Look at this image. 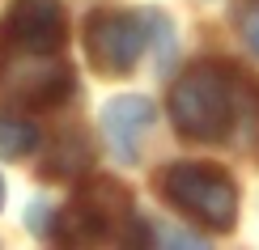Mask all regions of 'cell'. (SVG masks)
<instances>
[{
	"label": "cell",
	"instance_id": "obj_7",
	"mask_svg": "<svg viewBox=\"0 0 259 250\" xmlns=\"http://www.w3.org/2000/svg\"><path fill=\"white\" fill-rule=\"evenodd\" d=\"M153 127V102L140 93H123V97H111L102 106V132L111 140L115 157L123 166H136L140 161V140Z\"/></svg>",
	"mask_w": 259,
	"mask_h": 250
},
{
	"label": "cell",
	"instance_id": "obj_6",
	"mask_svg": "<svg viewBox=\"0 0 259 250\" xmlns=\"http://www.w3.org/2000/svg\"><path fill=\"white\" fill-rule=\"evenodd\" d=\"M68 38L60 0H13L0 21V51H26V56H60Z\"/></svg>",
	"mask_w": 259,
	"mask_h": 250
},
{
	"label": "cell",
	"instance_id": "obj_11",
	"mask_svg": "<svg viewBox=\"0 0 259 250\" xmlns=\"http://www.w3.org/2000/svg\"><path fill=\"white\" fill-rule=\"evenodd\" d=\"M246 42H251V51L259 60V9H251V17H246Z\"/></svg>",
	"mask_w": 259,
	"mask_h": 250
},
{
	"label": "cell",
	"instance_id": "obj_1",
	"mask_svg": "<svg viewBox=\"0 0 259 250\" xmlns=\"http://www.w3.org/2000/svg\"><path fill=\"white\" fill-rule=\"evenodd\" d=\"M170 119L179 136L196 144H221L238 123V85L225 64H191L170 89Z\"/></svg>",
	"mask_w": 259,
	"mask_h": 250
},
{
	"label": "cell",
	"instance_id": "obj_10",
	"mask_svg": "<svg viewBox=\"0 0 259 250\" xmlns=\"http://www.w3.org/2000/svg\"><path fill=\"white\" fill-rule=\"evenodd\" d=\"M30 212H34V216H30V229H34V233H51V208H47V204H34V208H30Z\"/></svg>",
	"mask_w": 259,
	"mask_h": 250
},
{
	"label": "cell",
	"instance_id": "obj_12",
	"mask_svg": "<svg viewBox=\"0 0 259 250\" xmlns=\"http://www.w3.org/2000/svg\"><path fill=\"white\" fill-rule=\"evenodd\" d=\"M0 204H5V178H0Z\"/></svg>",
	"mask_w": 259,
	"mask_h": 250
},
{
	"label": "cell",
	"instance_id": "obj_9",
	"mask_svg": "<svg viewBox=\"0 0 259 250\" xmlns=\"http://www.w3.org/2000/svg\"><path fill=\"white\" fill-rule=\"evenodd\" d=\"M34 144H38V127L34 123H26V119H17V115H0V157L21 161L26 153H34Z\"/></svg>",
	"mask_w": 259,
	"mask_h": 250
},
{
	"label": "cell",
	"instance_id": "obj_8",
	"mask_svg": "<svg viewBox=\"0 0 259 250\" xmlns=\"http://www.w3.org/2000/svg\"><path fill=\"white\" fill-rule=\"evenodd\" d=\"M90 161H94L90 140L81 132H68V136H60L51 144L47 161H42V178H77L81 170H90Z\"/></svg>",
	"mask_w": 259,
	"mask_h": 250
},
{
	"label": "cell",
	"instance_id": "obj_2",
	"mask_svg": "<svg viewBox=\"0 0 259 250\" xmlns=\"http://www.w3.org/2000/svg\"><path fill=\"white\" fill-rule=\"evenodd\" d=\"M68 246H98V242H145L149 229L132 208V195L111 178H90L60 212L56 229Z\"/></svg>",
	"mask_w": 259,
	"mask_h": 250
},
{
	"label": "cell",
	"instance_id": "obj_5",
	"mask_svg": "<svg viewBox=\"0 0 259 250\" xmlns=\"http://www.w3.org/2000/svg\"><path fill=\"white\" fill-rule=\"evenodd\" d=\"M0 93L17 106L47 111L72 93V72L56 56H26V51H0Z\"/></svg>",
	"mask_w": 259,
	"mask_h": 250
},
{
	"label": "cell",
	"instance_id": "obj_3",
	"mask_svg": "<svg viewBox=\"0 0 259 250\" xmlns=\"http://www.w3.org/2000/svg\"><path fill=\"white\" fill-rule=\"evenodd\" d=\"M157 191L170 208H179L212 233H230L238 225V187L221 166H208V161L166 166L157 174Z\"/></svg>",
	"mask_w": 259,
	"mask_h": 250
},
{
	"label": "cell",
	"instance_id": "obj_4",
	"mask_svg": "<svg viewBox=\"0 0 259 250\" xmlns=\"http://www.w3.org/2000/svg\"><path fill=\"white\" fill-rule=\"evenodd\" d=\"M149 47V17L98 9L85 21V56L106 77H127Z\"/></svg>",
	"mask_w": 259,
	"mask_h": 250
}]
</instances>
